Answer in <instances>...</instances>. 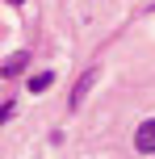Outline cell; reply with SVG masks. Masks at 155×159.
I'll return each mask as SVG.
<instances>
[{"label":"cell","mask_w":155,"mask_h":159,"mask_svg":"<svg viewBox=\"0 0 155 159\" xmlns=\"http://www.w3.org/2000/svg\"><path fill=\"white\" fill-rule=\"evenodd\" d=\"M92 80H97V71H84V75H80V84L71 88V109H80V101H84V96H88Z\"/></svg>","instance_id":"cell-3"},{"label":"cell","mask_w":155,"mask_h":159,"mask_svg":"<svg viewBox=\"0 0 155 159\" xmlns=\"http://www.w3.org/2000/svg\"><path fill=\"white\" fill-rule=\"evenodd\" d=\"M25 67H30V50H17V55H8L4 63H0V80H13V75H21Z\"/></svg>","instance_id":"cell-2"},{"label":"cell","mask_w":155,"mask_h":159,"mask_svg":"<svg viewBox=\"0 0 155 159\" xmlns=\"http://www.w3.org/2000/svg\"><path fill=\"white\" fill-rule=\"evenodd\" d=\"M8 4H25V0H8Z\"/></svg>","instance_id":"cell-6"},{"label":"cell","mask_w":155,"mask_h":159,"mask_svg":"<svg viewBox=\"0 0 155 159\" xmlns=\"http://www.w3.org/2000/svg\"><path fill=\"white\" fill-rule=\"evenodd\" d=\"M50 84H55V71H34L30 75V92H46Z\"/></svg>","instance_id":"cell-4"},{"label":"cell","mask_w":155,"mask_h":159,"mask_svg":"<svg viewBox=\"0 0 155 159\" xmlns=\"http://www.w3.org/2000/svg\"><path fill=\"white\" fill-rule=\"evenodd\" d=\"M134 151L155 155V117H151V121H143V126L134 130Z\"/></svg>","instance_id":"cell-1"},{"label":"cell","mask_w":155,"mask_h":159,"mask_svg":"<svg viewBox=\"0 0 155 159\" xmlns=\"http://www.w3.org/2000/svg\"><path fill=\"white\" fill-rule=\"evenodd\" d=\"M13 113H17V105H13V101H4V105H0V126H4V121L13 117Z\"/></svg>","instance_id":"cell-5"}]
</instances>
